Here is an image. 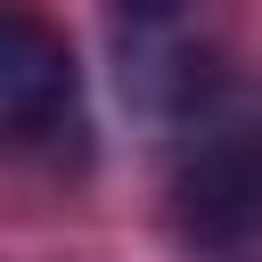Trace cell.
Listing matches in <instances>:
<instances>
[{
    "label": "cell",
    "mask_w": 262,
    "mask_h": 262,
    "mask_svg": "<svg viewBox=\"0 0 262 262\" xmlns=\"http://www.w3.org/2000/svg\"><path fill=\"white\" fill-rule=\"evenodd\" d=\"M172 213L196 246H246L262 237V131L221 123L205 131L172 172Z\"/></svg>",
    "instance_id": "cell-1"
},
{
    "label": "cell",
    "mask_w": 262,
    "mask_h": 262,
    "mask_svg": "<svg viewBox=\"0 0 262 262\" xmlns=\"http://www.w3.org/2000/svg\"><path fill=\"white\" fill-rule=\"evenodd\" d=\"M74 106V57L66 33L16 0H0V156L33 147L41 131H57Z\"/></svg>",
    "instance_id": "cell-2"
},
{
    "label": "cell",
    "mask_w": 262,
    "mask_h": 262,
    "mask_svg": "<svg viewBox=\"0 0 262 262\" xmlns=\"http://www.w3.org/2000/svg\"><path fill=\"white\" fill-rule=\"evenodd\" d=\"M106 8H115V41H164V33H188L196 0H106Z\"/></svg>",
    "instance_id": "cell-3"
}]
</instances>
